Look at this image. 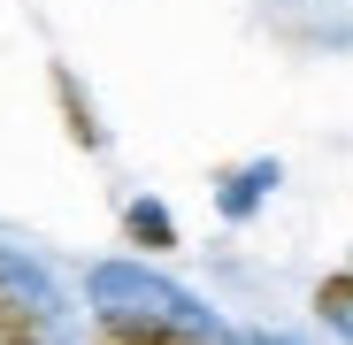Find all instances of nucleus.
<instances>
[{
    "label": "nucleus",
    "mask_w": 353,
    "mask_h": 345,
    "mask_svg": "<svg viewBox=\"0 0 353 345\" xmlns=\"http://www.w3.org/2000/svg\"><path fill=\"white\" fill-rule=\"evenodd\" d=\"M54 100H62V115H70V138H77V146L92 154V146H100V123H92V100L77 92V77H70L62 62H54Z\"/></svg>",
    "instance_id": "7ed1b4c3"
},
{
    "label": "nucleus",
    "mask_w": 353,
    "mask_h": 345,
    "mask_svg": "<svg viewBox=\"0 0 353 345\" xmlns=\"http://www.w3.org/2000/svg\"><path fill=\"white\" fill-rule=\"evenodd\" d=\"M92 345H223L185 292L139 276V269H100L92 276Z\"/></svg>",
    "instance_id": "f257e3e1"
},
{
    "label": "nucleus",
    "mask_w": 353,
    "mask_h": 345,
    "mask_svg": "<svg viewBox=\"0 0 353 345\" xmlns=\"http://www.w3.org/2000/svg\"><path fill=\"white\" fill-rule=\"evenodd\" d=\"M123 230H131V238H139L146 253H169V246H176V230H169V215H161L154 200H139V207L123 215Z\"/></svg>",
    "instance_id": "20e7f679"
},
{
    "label": "nucleus",
    "mask_w": 353,
    "mask_h": 345,
    "mask_svg": "<svg viewBox=\"0 0 353 345\" xmlns=\"http://www.w3.org/2000/svg\"><path fill=\"white\" fill-rule=\"evenodd\" d=\"M315 315H323V322H338V330H353V269L315 284Z\"/></svg>",
    "instance_id": "39448f33"
},
{
    "label": "nucleus",
    "mask_w": 353,
    "mask_h": 345,
    "mask_svg": "<svg viewBox=\"0 0 353 345\" xmlns=\"http://www.w3.org/2000/svg\"><path fill=\"white\" fill-rule=\"evenodd\" d=\"M0 345H70L62 337V300L16 253H0Z\"/></svg>",
    "instance_id": "f03ea898"
}]
</instances>
